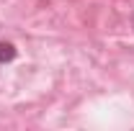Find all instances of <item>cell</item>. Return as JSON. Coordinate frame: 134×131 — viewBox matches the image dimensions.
<instances>
[{
	"label": "cell",
	"instance_id": "obj_2",
	"mask_svg": "<svg viewBox=\"0 0 134 131\" xmlns=\"http://www.w3.org/2000/svg\"><path fill=\"white\" fill-rule=\"evenodd\" d=\"M132 28H134V16H132Z\"/></svg>",
	"mask_w": 134,
	"mask_h": 131
},
{
	"label": "cell",
	"instance_id": "obj_1",
	"mask_svg": "<svg viewBox=\"0 0 134 131\" xmlns=\"http://www.w3.org/2000/svg\"><path fill=\"white\" fill-rule=\"evenodd\" d=\"M18 57V49L13 41H5V39H0V64H8V62H13Z\"/></svg>",
	"mask_w": 134,
	"mask_h": 131
}]
</instances>
